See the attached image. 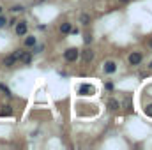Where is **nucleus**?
<instances>
[{
	"label": "nucleus",
	"mask_w": 152,
	"mask_h": 150,
	"mask_svg": "<svg viewBox=\"0 0 152 150\" xmlns=\"http://www.w3.org/2000/svg\"><path fill=\"white\" fill-rule=\"evenodd\" d=\"M80 21H81L83 25H88V23H90V16H88V14H81V18H80Z\"/></svg>",
	"instance_id": "14"
},
{
	"label": "nucleus",
	"mask_w": 152,
	"mask_h": 150,
	"mask_svg": "<svg viewBox=\"0 0 152 150\" xmlns=\"http://www.w3.org/2000/svg\"><path fill=\"white\" fill-rule=\"evenodd\" d=\"M0 12H2V7H0Z\"/></svg>",
	"instance_id": "24"
},
{
	"label": "nucleus",
	"mask_w": 152,
	"mask_h": 150,
	"mask_svg": "<svg viewBox=\"0 0 152 150\" xmlns=\"http://www.w3.org/2000/svg\"><path fill=\"white\" fill-rule=\"evenodd\" d=\"M106 106H108L112 111H117V110L120 108V103H118L117 99H113V97H112V99H108V104H106Z\"/></svg>",
	"instance_id": "8"
},
{
	"label": "nucleus",
	"mask_w": 152,
	"mask_h": 150,
	"mask_svg": "<svg viewBox=\"0 0 152 150\" xmlns=\"http://www.w3.org/2000/svg\"><path fill=\"white\" fill-rule=\"evenodd\" d=\"M103 69H104V73H106V74H113L115 71H117V64H115L113 60H108V62H104Z\"/></svg>",
	"instance_id": "6"
},
{
	"label": "nucleus",
	"mask_w": 152,
	"mask_h": 150,
	"mask_svg": "<svg viewBox=\"0 0 152 150\" xmlns=\"http://www.w3.org/2000/svg\"><path fill=\"white\" fill-rule=\"evenodd\" d=\"M83 41H85V44H90V42H92V36H90V34H85Z\"/></svg>",
	"instance_id": "17"
},
{
	"label": "nucleus",
	"mask_w": 152,
	"mask_h": 150,
	"mask_svg": "<svg viewBox=\"0 0 152 150\" xmlns=\"http://www.w3.org/2000/svg\"><path fill=\"white\" fill-rule=\"evenodd\" d=\"M104 87H106V90H113V83H106Z\"/></svg>",
	"instance_id": "20"
},
{
	"label": "nucleus",
	"mask_w": 152,
	"mask_h": 150,
	"mask_svg": "<svg viewBox=\"0 0 152 150\" xmlns=\"http://www.w3.org/2000/svg\"><path fill=\"white\" fill-rule=\"evenodd\" d=\"M14 30H16V34H18L20 37L27 36V30H28V25H27V21H20V23H14Z\"/></svg>",
	"instance_id": "3"
},
{
	"label": "nucleus",
	"mask_w": 152,
	"mask_h": 150,
	"mask_svg": "<svg viewBox=\"0 0 152 150\" xmlns=\"http://www.w3.org/2000/svg\"><path fill=\"white\" fill-rule=\"evenodd\" d=\"M124 106H126V110H129V111L133 110V103H131V97H126V99H124Z\"/></svg>",
	"instance_id": "13"
},
{
	"label": "nucleus",
	"mask_w": 152,
	"mask_h": 150,
	"mask_svg": "<svg viewBox=\"0 0 152 150\" xmlns=\"http://www.w3.org/2000/svg\"><path fill=\"white\" fill-rule=\"evenodd\" d=\"M118 2H122V4H127V2H129V0H118Z\"/></svg>",
	"instance_id": "21"
},
{
	"label": "nucleus",
	"mask_w": 152,
	"mask_h": 150,
	"mask_svg": "<svg viewBox=\"0 0 152 150\" xmlns=\"http://www.w3.org/2000/svg\"><path fill=\"white\" fill-rule=\"evenodd\" d=\"M32 48H34V51H36V53H39V51H42V46H37V42H36V44H34Z\"/></svg>",
	"instance_id": "19"
},
{
	"label": "nucleus",
	"mask_w": 152,
	"mask_h": 150,
	"mask_svg": "<svg viewBox=\"0 0 152 150\" xmlns=\"http://www.w3.org/2000/svg\"><path fill=\"white\" fill-rule=\"evenodd\" d=\"M18 11H23V5H12V12H18Z\"/></svg>",
	"instance_id": "18"
},
{
	"label": "nucleus",
	"mask_w": 152,
	"mask_h": 150,
	"mask_svg": "<svg viewBox=\"0 0 152 150\" xmlns=\"http://www.w3.org/2000/svg\"><path fill=\"white\" fill-rule=\"evenodd\" d=\"M81 58H83V62H85V64H88V62H92V60H94V51H92L90 48H87V50H83V51H81Z\"/></svg>",
	"instance_id": "5"
},
{
	"label": "nucleus",
	"mask_w": 152,
	"mask_h": 150,
	"mask_svg": "<svg viewBox=\"0 0 152 150\" xmlns=\"http://www.w3.org/2000/svg\"><path fill=\"white\" fill-rule=\"evenodd\" d=\"M0 92H4L7 97H11V95H12V94H11V90H9V87H5L4 83H0Z\"/></svg>",
	"instance_id": "12"
},
{
	"label": "nucleus",
	"mask_w": 152,
	"mask_h": 150,
	"mask_svg": "<svg viewBox=\"0 0 152 150\" xmlns=\"http://www.w3.org/2000/svg\"><path fill=\"white\" fill-rule=\"evenodd\" d=\"M64 58H66L67 62H76V60L80 58V50H78V48H67V50L64 51Z\"/></svg>",
	"instance_id": "1"
},
{
	"label": "nucleus",
	"mask_w": 152,
	"mask_h": 150,
	"mask_svg": "<svg viewBox=\"0 0 152 150\" xmlns=\"http://www.w3.org/2000/svg\"><path fill=\"white\" fill-rule=\"evenodd\" d=\"M71 28H73L71 23H62V25H60V32H62V34H69Z\"/></svg>",
	"instance_id": "10"
},
{
	"label": "nucleus",
	"mask_w": 152,
	"mask_h": 150,
	"mask_svg": "<svg viewBox=\"0 0 152 150\" xmlns=\"http://www.w3.org/2000/svg\"><path fill=\"white\" fill-rule=\"evenodd\" d=\"M145 115H147V117H152V104L145 106Z\"/></svg>",
	"instance_id": "16"
},
{
	"label": "nucleus",
	"mask_w": 152,
	"mask_h": 150,
	"mask_svg": "<svg viewBox=\"0 0 152 150\" xmlns=\"http://www.w3.org/2000/svg\"><path fill=\"white\" fill-rule=\"evenodd\" d=\"M94 92H96V88H94L90 83H81L80 88H78V94H80V95H92Z\"/></svg>",
	"instance_id": "2"
},
{
	"label": "nucleus",
	"mask_w": 152,
	"mask_h": 150,
	"mask_svg": "<svg viewBox=\"0 0 152 150\" xmlns=\"http://www.w3.org/2000/svg\"><path fill=\"white\" fill-rule=\"evenodd\" d=\"M149 48H151V50H152V39H151V41H149Z\"/></svg>",
	"instance_id": "22"
},
{
	"label": "nucleus",
	"mask_w": 152,
	"mask_h": 150,
	"mask_svg": "<svg viewBox=\"0 0 152 150\" xmlns=\"http://www.w3.org/2000/svg\"><path fill=\"white\" fill-rule=\"evenodd\" d=\"M12 115V110H11V106H4V110L0 111V117H11Z\"/></svg>",
	"instance_id": "11"
},
{
	"label": "nucleus",
	"mask_w": 152,
	"mask_h": 150,
	"mask_svg": "<svg viewBox=\"0 0 152 150\" xmlns=\"http://www.w3.org/2000/svg\"><path fill=\"white\" fill-rule=\"evenodd\" d=\"M149 67H151V69H152V62H151V66H149Z\"/></svg>",
	"instance_id": "23"
},
{
	"label": "nucleus",
	"mask_w": 152,
	"mask_h": 150,
	"mask_svg": "<svg viewBox=\"0 0 152 150\" xmlns=\"http://www.w3.org/2000/svg\"><path fill=\"white\" fill-rule=\"evenodd\" d=\"M36 42H37V39L34 37V36H28V37L25 39V46H27V48H32Z\"/></svg>",
	"instance_id": "9"
},
{
	"label": "nucleus",
	"mask_w": 152,
	"mask_h": 150,
	"mask_svg": "<svg viewBox=\"0 0 152 150\" xmlns=\"http://www.w3.org/2000/svg\"><path fill=\"white\" fill-rule=\"evenodd\" d=\"M2 64H4L5 67H14V66H16V58H14L12 55H9V57H5V58L2 60Z\"/></svg>",
	"instance_id": "7"
},
{
	"label": "nucleus",
	"mask_w": 152,
	"mask_h": 150,
	"mask_svg": "<svg viewBox=\"0 0 152 150\" xmlns=\"http://www.w3.org/2000/svg\"><path fill=\"white\" fill-rule=\"evenodd\" d=\"M127 60H129V64H131V66H138V64L143 60V55H142L140 51H133V53L129 55V58H127Z\"/></svg>",
	"instance_id": "4"
},
{
	"label": "nucleus",
	"mask_w": 152,
	"mask_h": 150,
	"mask_svg": "<svg viewBox=\"0 0 152 150\" xmlns=\"http://www.w3.org/2000/svg\"><path fill=\"white\" fill-rule=\"evenodd\" d=\"M5 25H7V20H5V16H2V14H0V28H4Z\"/></svg>",
	"instance_id": "15"
}]
</instances>
